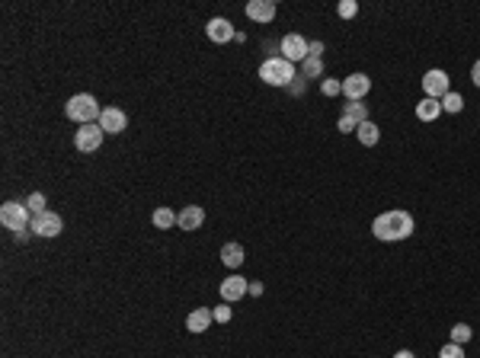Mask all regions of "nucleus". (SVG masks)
Segmentation results:
<instances>
[{"label": "nucleus", "instance_id": "5701e85b", "mask_svg": "<svg viewBox=\"0 0 480 358\" xmlns=\"http://www.w3.org/2000/svg\"><path fill=\"white\" fill-rule=\"evenodd\" d=\"M471 336H474V330L468 323H455L452 326V342L455 346H464V342H471Z\"/></svg>", "mask_w": 480, "mask_h": 358}, {"label": "nucleus", "instance_id": "7ed1b4c3", "mask_svg": "<svg viewBox=\"0 0 480 358\" xmlns=\"http://www.w3.org/2000/svg\"><path fill=\"white\" fill-rule=\"evenodd\" d=\"M298 77V71H295V64L291 61H285L279 55V58H266L263 64H259V80L269 87H285L289 90V84Z\"/></svg>", "mask_w": 480, "mask_h": 358}, {"label": "nucleus", "instance_id": "cd10ccee", "mask_svg": "<svg viewBox=\"0 0 480 358\" xmlns=\"http://www.w3.org/2000/svg\"><path fill=\"white\" fill-rule=\"evenodd\" d=\"M336 128H340L343 134H352V132H359V122H352L349 116H340V122H336Z\"/></svg>", "mask_w": 480, "mask_h": 358}, {"label": "nucleus", "instance_id": "c756f323", "mask_svg": "<svg viewBox=\"0 0 480 358\" xmlns=\"http://www.w3.org/2000/svg\"><path fill=\"white\" fill-rule=\"evenodd\" d=\"M305 87H307V80H305V77H295V80H291V84H289V93H295V96H301V93H305Z\"/></svg>", "mask_w": 480, "mask_h": 358}, {"label": "nucleus", "instance_id": "aec40b11", "mask_svg": "<svg viewBox=\"0 0 480 358\" xmlns=\"http://www.w3.org/2000/svg\"><path fill=\"white\" fill-rule=\"evenodd\" d=\"M343 116H349L352 122L362 125V122H368V106H365V102H346V106H343Z\"/></svg>", "mask_w": 480, "mask_h": 358}, {"label": "nucleus", "instance_id": "4be33fe9", "mask_svg": "<svg viewBox=\"0 0 480 358\" xmlns=\"http://www.w3.org/2000/svg\"><path fill=\"white\" fill-rule=\"evenodd\" d=\"M151 221H154V227H160V231H170V227L176 224V215L170 208H157L151 215Z\"/></svg>", "mask_w": 480, "mask_h": 358}, {"label": "nucleus", "instance_id": "a211bd4d", "mask_svg": "<svg viewBox=\"0 0 480 358\" xmlns=\"http://www.w3.org/2000/svg\"><path fill=\"white\" fill-rule=\"evenodd\" d=\"M356 138H359V144H362V147H375V144L381 141V128L375 125L372 118H368V122H362V125H359Z\"/></svg>", "mask_w": 480, "mask_h": 358}, {"label": "nucleus", "instance_id": "ddd939ff", "mask_svg": "<svg viewBox=\"0 0 480 358\" xmlns=\"http://www.w3.org/2000/svg\"><path fill=\"white\" fill-rule=\"evenodd\" d=\"M205 224V208L202 205H186V208L176 215V227L180 231H199Z\"/></svg>", "mask_w": 480, "mask_h": 358}, {"label": "nucleus", "instance_id": "dca6fc26", "mask_svg": "<svg viewBox=\"0 0 480 358\" xmlns=\"http://www.w3.org/2000/svg\"><path fill=\"white\" fill-rule=\"evenodd\" d=\"M439 116H442V102H439V100H429V96H422V100L416 102V118H420V122H436Z\"/></svg>", "mask_w": 480, "mask_h": 358}, {"label": "nucleus", "instance_id": "b1692460", "mask_svg": "<svg viewBox=\"0 0 480 358\" xmlns=\"http://www.w3.org/2000/svg\"><path fill=\"white\" fill-rule=\"evenodd\" d=\"M26 208H29V215H45V195H42V192H33V195H29V199H26Z\"/></svg>", "mask_w": 480, "mask_h": 358}, {"label": "nucleus", "instance_id": "20e7f679", "mask_svg": "<svg viewBox=\"0 0 480 358\" xmlns=\"http://www.w3.org/2000/svg\"><path fill=\"white\" fill-rule=\"evenodd\" d=\"M0 224L19 237L26 231V224H33V215L26 208V202H3L0 205Z\"/></svg>", "mask_w": 480, "mask_h": 358}, {"label": "nucleus", "instance_id": "473e14b6", "mask_svg": "<svg viewBox=\"0 0 480 358\" xmlns=\"http://www.w3.org/2000/svg\"><path fill=\"white\" fill-rule=\"evenodd\" d=\"M250 294H253V298H259V294H263V285H259V282H250Z\"/></svg>", "mask_w": 480, "mask_h": 358}, {"label": "nucleus", "instance_id": "1a4fd4ad", "mask_svg": "<svg viewBox=\"0 0 480 358\" xmlns=\"http://www.w3.org/2000/svg\"><path fill=\"white\" fill-rule=\"evenodd\" d=\"M61 231H65V221H61L55 211H45V215H35L33 217V233H35V237H45V240H51V237H58Z\"/></svg>", "mask_w": 480, "mask_h": 358}, {"label": "nucleus", "instance_id": "4468645a", "mask_svg": "<svg viewBox=\"0 0 480 358\" xmlns=\"http://www.w3.org/2000/svg\"><path fill=\"white\" fill-rule=\"evenodd\" d=\"M275 10H279V7H275V0H250V3H247V17L250 19H253V23H273V19H275Z\"/></svg>", "mask_w": 480, "mask_h": 358}, {"label": "nucleus", "instance_id": "2eb2a0df", "mask_svg": "<svg viewBox=\"0 0 480 358\" xmlns=\"http://www.w3.org/2000/svg\"><path fill=\"white\" fill-rule=\"evenodd\" d=\"M212 323H215V314L208 307H196L189 316H186V330H189V333H205Z\"/></svg>", "mask_w": 480, "mask_h": 358}, {"label": "nucleus", "instance_id": "2f4dec72", "mask_svg": "<svg viewBox=\"0 0 480 358\" xmlns=\"http://www.w3.org/2000/svg\"><path fill=\"white\" fill-rule=\"evenodd\" d=\"M307 55H311V58H320V55H323V42H311Z\"/></svg>", "mask_w": 480, "mask_h": 358}, {"label": "nucleus", "instance_id": "393cba45", "mask_svg": "<svg viewBox=\"0 0 480 358\" xmlns=\"http://www.w3.org/2000/svg\"><path fill=\"white\" fill-rule=\"evenodd\" d=\"M320 93H323V96H343V80L323 77V80H320Z\"/></svg>", "mask_w": 480, "mask_h": 358}, {"label": "nucleus", "instance_id": "a878e982", "mask_svg": "<svg viewBox=\"0 0 480 358\" xmlns=\"http://www.w3.org/2000/svg\"><path fill=\"white\" fill-rule=\"evenodd\" d=\"M336 13H340L343 19H352L359 13V3L356 0H340V7H336Z\"/></svg>", "mask_w": 480, "mask_h": 358}, {"label": "nucleus", "instance_id": "c85d7f7f", "mask_svg": "<svg viewBox=\"0 0 480 358\" xmlns=\"http://www.w3.org/2000/svg\"><path fill=\"white\" fill-rule=\"evenodd\" d=\"M212 314H215V320H218V323H228V320H231V314H234V310H231V307H228V304H224V301H221V307H215V310H212Z\"/></svg>", "mask_w": 480, "mask_h": 358}, {"label": "nucleus", "instance_id": "7c9ffc66", "mask_svg": "<svg viewBox=\"0 0 480 358\" xmlns=\"http://www.w3.org/2000/svg\"><path fill=\"white\" fill-rule=\"evenodd\" d=\"M471 84L480 90V61H474V67H471Z\"/></svg>", "mask_w": 480, "mask_h": 358}, {"label": "nucleus", "instance_id": "72a5a7b5", "mask_svg": "<svg viewBox=\"0 0 480 358\" xmlns=\"http://www.w3.org/2000/svg\"><path fill=\"white\" fill-rule=\"evenodd\" d=\"M394 358H416V355L410 349H400V352H394Z\"/></svg>", "mask_w": 480, "mask_h": 358}, {"label": "nucleus", "instance_id": "bb28decb", "mask_svg": "<svg viewBox=\"0 0 480 358\" xmlns=\"http://www.w3.org/2000/svg\"><path fill=\"white\" fill-rule=\"evenodd\" d=\"M439 358H464V349L461 346H455V342H448V346H442Z\"/></svg>", "mask_w": 480, "mask_h": 358}, {"label": "nucleus", "instance_id": "f03ea898", "mask_svg": "<svg viewBox=\"0 0 480 358\" xmlns=\"http://www.w3.org/2000/svg\"><path fill=\"white\" fill-rule=\"evenodd\" d=\"M65 112L71 122H77V125H93V122L103 116V106L96 102V96H90V93H77V96L67 100Z\"/></svg>", "mask_w": 480, "mask_h": 358}, {"label": "nucleus", "instance_id": "412c9836", "mask_svg": "<svg viewBox=\"0 0 480 358\" xmlns=\"http://www.w3.org/2000/svg\"><path fill=\"white\" fill-rule=\"evenodd\" d=\"M439 102H442V112H452V116L464 109V96H461V93H452V90H448Z\"/></svg>", "mask_w": 480, "mask_h": 358}, {"label": "nucleus", "instance_id": "f8f14e48", "mask_svg": "<svg viewBox=\"0 0 480 358\" xmlns=\"http://www.w3.org/2000/svg\"><path fill=\"white\" fill-rule=\"evenodd\" d=\"M247 292H250V282L243 278V275H228V278L221 282V301L224 304H234V301H240Z\"/></svg>", "mask_w": 480, "mask_h": 358}, {"label": "nucleus", "instance_id": "9b49d317", "mask_svg": "<svg viewBox=\"0 0 480 358\" xmlns=\"http://www.w3.org/2000/svg\"><path fill=\"white\" fill-rule=\"evenodd\" d=\"M100 128L106 134H122L125 128H128V116H125L119 106H106L100 116Z\"/></svg>", "mask_w": 480, "mask_h": 358}, {"label": "nucleus", "instance_id": "f3484780", "mask_svg": "<svg viewBox=\"0 0 480 358\" xmlns=\"http://www.w3.org/2000/svg\"><path fill=\"white\" fill-rule=\"evenodd\" d=\"M243 256H247V253H243L240 243H224V247H221V262L228 269H240V266H243Z\"/></svg>", "mask_w": 480, "mask_h": 358}, {"label": "nucleus", "instance_id": "423d86ee", "mask_svg": "<svg viewBox=\"0 0 480 358\" xmlns=\"http://www.w3.org/2000/svg\"><path fill=\"white\" fill-rule=\"evenodd\" d=\"M448 90H452V80H448L445 71L432 67V71H426V74H422V93H426L429 100H442Z\"/></svg>", "mask_w": 480, "mask_h": 358}, {"label": "nucleus", "instance_id": "39448f33", "mask_svg": "<svg viewBox=\"0 0 480 358\" xmlns=\"http://www.w3.org/2000/svg\"><path fill=\"white\" fill-rule=\"evenodd\" d=\"M103 138H106V132H103L96 122H93V125H80L74 134V147L80 150V154H96V150L103 147Z\"/></svg>", "mask_w": 480, "mask_h": 358}, {"label": "nucleus", "instance_id": "0eeeda50", "mask_svg": "<svg viewBox=\"0 0 480 358\" xmlns=\"http://www.w3.org/2000/svg\"><path fill=\"white\" fill-rule=\"evenodd\" d=\"M368 90H372V77L362 74V71L349 74L346 80H343V96H346L349 102H362L365 96H368Z\"/></svg>", "mask_w": 480, "mask_h": 358}, {"label": "nucleus", "instance_id": "9d476101", "mask_svg": "<svg viewBox=\"0 0 480 358\" xmlns=\"http://www.w3.org/2000/svg\"><path fill=\"white\" fill-rule=\"evenodd\" d=\"M205 35H208V39H212L215 45H228V42H234V39H237V33H234V23H231V19H224V17L208 19Z\"/></svg>", "mask_w": 480, "mask_h": 358}, {"label": "nucleus", "instance_id": "6ab92c4d", "mask_svg": "<svg viewBox=\"0 0 480 358\" xmlns=\"http://www.w3.org/2000/svg\"><path fill=\"white\" fill-rule=\"evenodd\" d=\"M301 77H305V80L323 77V58H311V55H307V58L301 61Z\"/></svg>", "mask_w": 480, "mask_h": 358}, {"label": "nucleus", "instance_id": "f257e3e1", "mask_svg": "<svg viewBox=\"0 0 480 358\" xmlns=\"http://www.w3.org/2000/svg\"><path fill=\"white\" fill-rule=\"evenodd\" d=\"M372 233L378 237L381 243L406 240V237L413 233V215H410V211H404V208L381 211V215L372 221Z\"/></svg>", "mask_w": 480, "mask_h": 358}, {"label": "nucleus", "instance_id": "6e6552de", "mask_svg": "<svg viewBox=\"0 0 480 358\" xmlns=\"http://www.w3.org/2000/svg\"><path fill=\"white\" fill-rule=\"evenodd\" d=\"M307 48H311V42H307L305 35H298V33H289L285 39H282V45H279V51H282V58L285 61H305L307 58Z\"/></svg>", "mask_w": 480, "mask_h": 358}]
</instances>
